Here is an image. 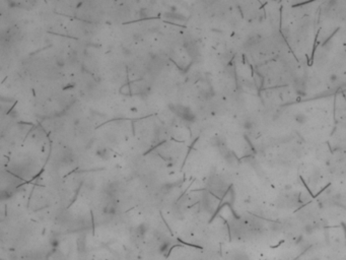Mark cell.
<instances>
[{"instance_id":"obj_2","label":"cell","mask_w":346,"mask_h":260,"mask_svg":"<svg viewBox=\"0 0 346 260\" xmlns=\"http://www.w3.org/2000/svg\"><path fill=\"white\" fill-rule=\"evenodd\" d=\"M96 155H98L99 158L103 159V160H108L109 156H110V154H109L108 149H106V148L99 149V151L96 152Z\"/></svg>"},{"instance_id":"obj_3","label":"cell","mask_w":346,"mask_h":260,"mask_svg":"<svg viewBox=\"0 0 346 260\" xmlns=\"http://www.w3.org/2000/svg\"><path fill=\"white\" fill-rule=\"evenodd\" d=\"M294 119L297 123H299V124H304V123H305V121H307V116L301 114V113H299V114L295 115Z\"/></svg>"},{"instance_id":"obj_5","label":"cell","mask_w":346,"mask_h":260,"mask_svg":"<svg viewBox=\"0 0 346 260\" xmlns=\"http://www.w3.org/2000/svg\"><path fill=\"white\" fill-rule=\"evenodd\" d=\"M330 79H331L332 82H335V81H338V76L337 75H331L330 76Z\"/></svg>"},{"instance_id":"obj_1","label":"cell","mask_w":346,"mask_h":260,"mask_svg":"<svg viewBox=\"0 0 346 260\" xmlns=\"http://www.w3.org/2000/svg\"><path fill=\"white\" fill-rule=\"evenodd\" d=\"M169 109H171L176 115L181 117L183 120H185V121L192 122L193 120L195 119V115L193 114V112L189 108H187V107H184L181 105H176V106L171 105L169 106Z\"/></svg>"},{"instance_id":"obj_4","label":"cell","mask_w":346,"mask_h":260,"mask_svg":"<svg viewBox=\"0 0 346 260\" xmlns=\"http://www.w3.org/2000/svg\"><path fill=\"white\" fill-rule=\"evenodd\" d=\"M244 127L246 128V129H248V130H250V129H252L253 128V122L251 121V120H246V121H244Z\"/></svg>"}]
</instances>
